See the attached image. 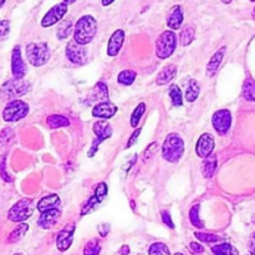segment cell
<instances>
[{"instance_id": "6da1fadb", "label": "cell", "mask_w": 255, "mask_h": 255, "mask_svg": "<svg viewBox=\"0 0 255 255\" xmlns=\"http://www.w3.org/2000/svg\"><path fill=\"white\" fill-rule=\"evenodd\" d=\"M97 32V21L91 15H84L77 20L74 30V39L77 44L86 45L92 41Z\"/></svg>"}, {"instance_id": "7a4b0ae2", "label": "cell", "mask_w": 255, "mask_h": 255, "mask_svg": "<svg viewBox=\"0 0 255 255\" xmlns=\"http://www.w3.org/2000/svg\"><path fill=\"white\" fill-rule=\"evenodd\" d=\"M184 152V142L177 133H169L162 146V156L167 162L177 163Z\"/></svg>"}, {"instance_id": "3957f363", "label": "cell", "mask_w": 255, "mask_h": 255, "mask_svg": "<svg viewBox=\"0 0 255 255\" xmlns=\"http://www.w3.org/2000/svg\"><path fill=\"white\" fill-rule=\"evenodd\" d=\"M177 46V36L172 30H166L156 41V55L158 59L166 60L174 52Z\"/></svg>"}, {"instance_id": "277c9868", "label": "cell", "mask_w": 255, "mask_h": 255, "mask_svg": "<svg viewBox=\"0 0 255 255\" xmlns=\"http://www.w3.org/2000/svg\"><path fill=\"white\" fill-rule=\"evenodd\" d=\"M29 110V105L22 100H11L2 110V120L5 122H17L27 116Z\"/></svg>"}, {"instance_id": "5b68a950", "label": "cell", "mask_w": 255, "mask_h": 255, "mask_svg": "<svg viewBox=\"0 0 255 255\" xmlns=\"http://www.w3.org/2000/svg\"><path fill=\"white\" fill-rule=\"evenodd\" d=\"M27 61L35 67L42 66L50 59L49 47L45 42H31L26 45Z\"/></svg>"}, {"instance_id": "8992f818", "label": "cell", "mask_w": 255, "mask_h": 255, "mask_svg": "<svg viewBox=\"0 0 255 255\" xmlns=\"http://www.w3.org/2000/svg\"><path fill=\"white\" fill-rule=\"evenodd\" d=\"M32 213H34L32 201L29 198H24L20 199L10 208L9 213H7V219L15 222V223H24L26 219L32 216Z\"/></svg>"}, {"instance_id": "52a82bcc", "label": "cell", "mask_w": 255, "mask_h": 255, "mask_svg": "<svg viewBox=\"0 0 255 255\" xmlns=\"http://www.w3.org/2000/svg\"><path fill=\"white\" fill-rule=\"evenodd\" d=\"M92 129H94V133L96 136V138L94 139L91 144V148L89 151V157H94L95 153L99 149V146L104 141H106L107 138L112 136V127L111 125L107 121H97L95 122L94 126H92Z\"/></svg>"}, {"instance_id": "ba28073f", "label": "cell", "mask_w": 255, "mask_h": 255, "mask_svg": "<svg viewBox=\"0 0 255 255\" xmlns=\"http://www.w3.org/2000/svg\"><path fill=\"white\" fill-rule=\"evenodd\" d=\"M30 90V84L27 81H25L24 79L17 80L12 79L9 81L5 82L1 86V95L5 99H17V97L22 96V95L26 94Z\"/></svg>"}, {"instance_id": "9c48e42d", "label": "cell", "mask_w": 255, "mask_h": 255, "mask_svg": "<svg viewBox=\"0 0 255 255\" xmlns=\"http://www.w3.org/2000/svg\"><path fill=\"white\" fill-rule=\"evenodd\" d=\"M214 129L219 134H226L232 126V114L229 110H218L212 117Z\"/></svg>"}, {"instance_id": "30bf717a", "label": "cell", "mask_w": 255, "mask_h": 255, "mask_svg": "<svg viewBox=\"0 0 255 255\" xmlns=\"http://www.w3.org/2000/svg\"><path fill=\"white\" fill-rule=\"evenodd\" d=\"M75 227L76 224L74 222L66 224L61 231L59 232L56 237V248L60 252H66L67 249L71 247L72 242H74V233H75Z\"/></svg>"}, {"instance_id": "8fae6325", "label": "cell", "mask_w": 255, "mask_h": 255, "mask_svg": "<svg viewBox=\"0 0 255 255\" xmlns=\"http://www.w3.org/2000/svg\"><path fill=\"white\" fill-rule=\"evenodd\" d=\"M67 7L69 6H67V4H65V2H60V4H56L55 6H52L51 9L45 14V16L42 17L41 26L49 27L55 25L56 22H59L67 12Z\"/></svg>"}, {"instance_id": "7c38bea8", "label": "cell", "mask_w": 255, "mask_h": 255, "mask_svg": "<svg viewBox=\"0 0 255 255\" xmlns=\"http://www.w3.org/2000/svg\"><path fill=\"white\" fill-rule=\"evenodd\" d=\"M65 54H66V57L69 59V61L75 65H84L87 60V54L85 47L82 45L77 44L75 40L67 44Z\"/></svg>"}, {"instance_id": "4fadbf2b", "label": "cell", "mask_w": 255, "mask_h": 255, "mask_svg": "<svg viewBox=\"0 0 255 255\" xmlns=\"http://www.w3.org/2000/svg\"><path fill=\"white\" fill-rule=\"evenodd\" d=\"M11 74L14 79L17 80L24 79L25 74H26V65L22 60L20 46H17V45L12 49L11 52Z\"/></svg>"}, {"instance_id": "5bb4252c", "label": "cell", "mask_w": 255, "mask_h": 255, "mask_svg": "<svg viewBox=\"0 0 255 255\" xmlns=\"http://www.w3.org/2000/svg\"><path fill=\"white\" fill-rule=\"evenodd\" d=\"M214 137L211 133H203L198 138V142L196 144V153L201 158H208L212 156L214 151Z\"/></svg>"}, {"instance_id": "9a60e30c", "label": "cell", "mask_w": 255, "mask_h": 255, "mask_svg": "<svg viewBox=\"0 0 255 255\" xmlns=\"http://www.w3.org/2000/svg\"><path fill=\"white\" fill-rule=\"evenodd\" d=\"M117 112V106L114 105L112 102H100V104L95 105V107L92 109V116L97 117V119L102 120H109L111 117H114Z\"/></svg>"}, {"instance_id": "2e32d148", "label": "cell", "mask_w": 255, "mask_h": 255, "mask_svg": "<svg viewBox=\"0 0 255 255\" xmlns=\"http://www.w3.org/2000/svg\"><path fill=\"white\" fill-rule=\"evenodd\" d=\"M60 217H61V211L59 208L50 209V211L41 213L39 221H37V226L41 229H50L57 223Z\"/></svg>"}, {"instance_id": "e0dca14e", "label": "cell", "mask_w": 255, "mask_h": 255, "mask_svg": "<svg viewBox=\"0 0 255 255\" xmlns=\"http://www.w3.org/2000/svg\"><path fill=\"white\" fill-rule=\"evenodd\" d=\"M124 40H125V31L124 30L119 29L111 35L109 40V44H107V55L111 57L116 56L117 54L121 50L122 45H124Z\"/></svg>"}, {"instance_id": "ac0fdd59", "label": "cell", "mask_w": 255, "mask_h": 255, "mask_svg": "<svg viewBox=\"0 0 255 255\" xmlns=\"http://www.w3.org/2000/svg\"><path fill=\"white\" fill-rule=\"evenodd\" d=\"M183 22V9L181 5H174L168 12L167 16V25L169 29L172 30H178L182 26Z\"/></svg>"}, {"instance_id": "d6986e66", "label": "cell", "mask_w": 255, "mask_h": 255, "mask_svg": "<svg viewBox=\"0 0 255 255\" xmlns=\"http://www.w3.org/2000/svg\"><path fill=\"white\" fill-rule=\"evenodd\" d=\"M226 49H227L226 46L221 47V49H219L217 52H214L213 56L211 57L208 65H207V72H206L208 77H213L214 75H216V72L218 71L222 61H223L224 54H226Z\"/></svg>"}, {"instance_id": "ffe728a7", "label": "cell", "mask_w": 255, "mask_h": 255, "mask_svg": "<svg viewBox=\"0 0 255 255\" xmlns=\"http://www.w3.org/2000/svg\"><path fill=\"white\" fill-rule=\"evenodd\" d=\"M177 75V66L174 64H169L168 66L164 67L158 75H157L156 82L159 85V86H163V85H167L168 82H171L172 80L176 77Z\"/></svg>"}, {"instance_id": "44dd1931", "label": "cell", "mask_w": 255, "mask_h": 255, "mask_svg": "<svg viewBox=\"0 0 255 255\" xmlns=\"http://www.w3.org/2000/svg\"><path fill=\"white\" fill-rule=\"evenodd\" d=\"M60 204V197L57 194H50V196L44 197L41 198V201L37 203V209L39 212L44 213V212L50 211V209L57 208Z\"/></svg>"}, {"instance_id": "7402d4cb", "label": "cell", "mask_w": 255, "mask_h": 255, "mask_svg": "<svg viewBox=\"0 0 255 255\" xmlns=\"http://www.w3.org/2000/svg\"><path fill=\"white\" fill-rule=\"evenodd\" d=\"M27 231H29V226H27L26 223H19V226L9 234L6 242L9 244L17 243V242L21 241V239L24 238V236L27 233Z\"/></svg>"}, {"instance_id": "603a6c76", "label": "cell", "mask_w": 255, "mask_h": 255, "mask_svg": "<svg viewBox=\"0 0 255 255\" xmlns=\"http://www.w3.org/2000/svg\"><path fill=\"white\" fill-rule=\"evenodd\" d=\"M217 164H218V161H217L216 156H209L208 158L204 159L203 164H202V173H203L204 178H212L213 177Z\"/></svg>"}, {"instance_id": "cb8c5ba5", "label": "cell", "mask_w": 255, "mask_h": 255, "mask_svg": "<svg viewBox=\"0 0 255 255\" xmlns=\"http://www.w3.org/2000/svg\"><path fill=\"white\" fill-rule=\"evenodd\" d=\"M46 122L47 125H49L50 128L52 129L67 127L70 125V120L67 119V117L62 116V115H51V116L47 117Z\"/></svg>"}, {"instance_id": "d4e9b609", "label": "cell", "mask_w": 255, "mask_h": 255, "mask_svg": "<svg viewBox=\"0 0 255 255\" xmlns=\"http://www.w3.org/2000/svg\"><path fill=\"white\" fill-rule=\"evenodd\" d=\"M212 253L213 255H239L238 249L229 243L217 244L212 248Z\"/></svg>"}, {"instance_id": "484cf974", "label": "cell", "mask_w": 255, "mask_h": 255, "mask_svg": "<svg viewBox=\"0 0 255 255\" xmlns=\"http://www.w3.org/2000/svg\"><path fill=\"white\" fill-rule=\"evenodd\" d=\"M199 92H201V87L199 84L194 79H192L189 81L188 87L186 90V100L188 102H194L199 96Z\"/></svg>"}, {"instance_id": "4316f807", "label": "cell", "mask_w": 255, "mask_h": 255, "mask_svg": "<svg viewBox=\"0 0 255 255\" xmlns=\"http://www.w3.org/2000/svg\"><path fill=\"white\" fill-rule=\"evenodd\" d=\"M14 129L11 127H5L1 132H0V149L6 148L7 146L12 143L14 141Z\"/></svg>"}, {"instance_id": "83f0119b", "label": "cell", "mask_w": 255, "mask_h": 255, "mask_svg": "<svg viewBox=\"0 0 255 255\" xmlns=\"http://www.w3.org/2000/svg\"><path fill=\"white\" fill-rule=\"evenodd\" d=\"M194 34H196V31H194L193 27L188 26V25L184 26L183 29H182L181 34H179V42H181L182 46H188V45L193 41Z\"/></svg>"}, {"instance_id": "f1b7e54d", "label": "cell", "mask_w": 255, "mask_h": 255, "mask_svg": "<svg viewBox=\"0 0 255 255\" xmlns=\"http://www.w3.org/2000/svg\"><path fill=\"white\" fill-rule=\"evenodd\" d=\"M72 32V21L71 20H64L61 21V24L57 27V39L59 40H65L70 36V34Z\"/></svg>"}, {"instance_id": "f546056e", "label": "cell", "mask_w": 255, "mask_h": 255, "mask_svg": "<svg viewBox=\"0 0 255 255\" xmlns=\"http://www.w3.org/2000/svg\"><path fill=\"white\" fill-rule=\"evenodd\" d=\"M134 80H136V72L133 70H124L117 76V81L121 85H125V86L132 85L134 82Z\"/></svg>"}, {"instance_id": "4dcf8cb0", "label": "cell", "mask_w": 255, "mask_h": 255, "mask_svg": "<svg viewBox=\"0 0 255 255\" xmlns=\"http://www.w3.org/2000/svg\"><path fill=\"white\" fill-rule=\"evenodd\" d=\"M243 96L248 101H255V81L247 79L243 84Z\"/></svg>"}, {"instance_id": "1f68e13d", "label": "cell", "mask_w": 255, "mask_h": 255, "mask_svg": "<svg viewBox=\"0 0 255 255\" xmlns=\"http://www.w3.org/2000/svg\"><path fill=\"white\" fill-rule=\"evenodd\" d=\"M169 97H171V101L173 106H182L183 105V97H182V91L177 85H172L169 87V91H168Z\"/></svg>"}, {"instance_id": "d6a6232c", "label": "cell", "mask_w": 255, "mask_h": 255, "mask_svg": "<svg viewBox=\"0 0 255 255\" xmlns=\"http://www.w3.org/2000/svg\"><path fill=\"white\" fill-rule=\"evenodd\" d=\"M144 111H146V104H144V102H141V104H139L138 106L134 109V111L132 112V116H131V126L132 127L138 126V122L141 121Z\"/></svg>"}, {"instance_id": "836d02e7", "label": "cell", "mask_w": 255, "mask_h": 255, "mask_svg": "<svg viewBox=\"0 0 255 255\" xmlns=\"http://www.w3.org/2000/svg\"><path fill=\"white\" fill-rule=\"evenodd\" d=\"M100 252H101V244L99 239H92L84 248V255H100Z\"/></svg>"}, {"instance_id": "e575fe53", "label": "cell", "mask_w": 255, "mask_h": 255, "mask_svg": "<svg viewBox=\"0 0 255 255\" xmlns=\"http://www.w3.org/2000/svg\"><path fill=\"white\" fill-rule=\"evenodd\" d=\"M149 255H171L168 247L163 243H153L148 249Z\"/></svg>"}, {"instance_id": "d590c367", "label": "cell", "mask_w": 255, "mask_h": 255, "mask_svg": "<svg viewBox=\"0 0 255 255\" xmlns=\"http://www.w3.org/2000/svg\"><path fill=\"white\" fill-rule=\"evenodd\" d=\"M189 221H191V223L193 224L196 228H203L204 224L203 222L201 221V218H199V206L192 207V209L189 211Z\"/></svg>"}, {"instance_id": "8d00e7d4", "label": "cell", "mask_w": 255, "mask_h": 255, "mask_svg": "<svg viewBox=\"0 0 255 255\" xmlns=\"http://www.w3.org/2000/svg\"><path fill=\"white\" fill-rule=\"evenodd\" d=\"M107 193H109V188H107V184L105 182H101V183L97 184L96 189H95V198L102 203L105 201V198L107 197Z\"/></svg>"}, {"instance_id": "74e56055", "label": "cell", "mask_w": 255, "mask_h": 255, "mask_svg": "<svg viewBox=\"0 0 255 255\" xmlns=\"http://www.w3.org/2000/svg\"><path fill=\"white\" fill-rule=\"evenodd\" d=\"M0 178L5 182H12L11 176L6 172V156H0Z\"/></svg>"}, {"instance_id": "f35d334b", "label": "cell", "mask_w": 255, "mask_h": 255, "mask_svg": "<svg viewBox=\"0 0 255 255\" xmlns=\"http://www.w3.org/2000/svg\"><path fill=\"white\" fill-rule=\"evenodd\" d=\"M100 202L97 201L96 198H95V196H92L91 198L89 199V202H87L86 204H85L84 206V208H82V211H81V216L84 217V216H86V214H89V213H91L92 211H95V209L97 208V207L100 206Z\"/></svg>"}, {"instance_id": "ab89813d", "label": "cell", "mask_w": 255, "mask_h": 255, "mask_svg": "<svg viewBox=\"0 0 255 255\" xmlns=\"http://www.w3.org/2000/svg\"><path fill=\"white\" fill-rule=\"evenodd\" d=\"M95 91H96L97 97H99L100 101L106 102V100L109 99V90H107V86L104 82H99L96 89H95Z\"/></svg>"}, {"instance_id": "60d3db41", "label": "cell", "mask_w": 255, "mask_h": 255, "mask_svg": "<svg viewBox=\"0 0 255 255\" xmlns=\"http://www.w3.org/2000/svg\"><path fill=\"white\" fill-rule=\"evenodd\" d=\"M194 236H196V238L198 239V241L203 242V243H216V242L221 241V238H219L218 236H214V234L209 233H198V232H197Z\"/></svg>"}, {"instance_id": "b9f144b4", "label": "cell", "mask_w": 255, "mask_h": 255, "mask_svg": "<svg viewBox=\"0 0 255 255\" xmlns=\"http://www.w3.org/2000/svg\"><path fill=\"white\" fill-rule=\"evenodd\" d=\"M10 32V21L9 20H1L0 21V41H4Z\"/></svg>"}, {"instance_id": "7bdbcfd3", "label": "cell", "mask_w": 255, "mask_h": 255, "mask_svg": "<svg viewBox=\"0 0 255 255\" xmlns=\"http://www.w3.org/2000/svg\"><path fill=\"white\" fill-rule=\"evenodd\" d=\"M157 147H158V144H157L156 142H153V143H151L148 147H147V149H146V151H144V153H143V161L144 162H147V161H148V159L152 158L153 153H154V152H156Z\"/></svg>"}, {"instance_id": "ee69618b", "label": "cell", "mask_w": 255, "mask_h": 255, "mask_svg": "<svg viewBox=\"0 0 255 255\" xmlns=\"http://www.w3.org/2000/svg\"><path fill=\"white\" fill-rule=\"evenodd\" d=\"M161 216H162V221H163V223L166 224V226H168L171 229H173L174 224H173V222H172L171 214H169L168 212H166V211H162Z\"/></svg>"}, {"instance_id": "f6af8a7d", "label": "cell", "mask_w": 255, "mask_h": 255, "mask_svg": "<svg viewBox=\"0 0 255 255\" xmlns=\"http://www.w3.org/2000/svg\"><path fill=\"white\" fill-rule=\"evenodd\" d=\"M189 248H191V251L193 252V253H196V254H202L204 252L203 246L196 243V242H192V243L189 244Z\"/></svg>"}, {"instance_id": "bcb514c9", "label": "cell", "mask_w": 255, "mask_h": 255, "mask_svg": "<svg viewBox=\"0 0 255 255\" xmlns=\"http://www.w3.org/2000/svg\"><path fill=\"white\" fill-rule=\"evenodd\" d=\"M99 232L100 236L101 237H106L110 232V224L109 223H102L101 226L99 227Z\"/></svg>"}, {"instance_id": "7dc6e473", "label": "cell", "mask_w": 255, "mask_h": 255, "mask_svg": "<svg viewBox=\"0 0 255 255\" xmlns=\"http://www.w3.org/2000/svg\"><path fill=\"white\" fill-rule=\"evenodd\" d=\"M139 133H141V128L136 129V131L133 132V134H132V136H131V138H129L128 143H127V148H128V147H131V146H133V144H134V142H136V141H137V138H138Z\"/></svg>"}, {"instance_id": "c3c4849f", "label": "cell", "mask_w": 255, "mask_h": 255, "mask_svg": "<svg viewBox=\"0 0 255 255\" xmlns=\"http://www.w3.org/2000/svg\"><path fill=\"white\" fill-rule=\"evenodd\" d=\"M249 253H251L252 255H255V232L253 234H252L251 237V241H249Z\"/></svg>"}, {"instance_id": "681fc988", "label": "cell", "mask_w": 255, "mask_h": 255, "mask_svg": "<svg viewBox=\"0 0 255 255\" xmlns=\"http://www.w3.org/2000/svg\"><path fill=\"white\" fill-rule=\"evenodd\" d=\"M128 253H129V247L128 246L121 247V249H120V254H121V255H128Z\"/></svg>"}, {"instance_id": "f907efd6", "label": "cell", "mask_w": 255, "mask_h": 255, "mask_svg": "<svg viewBox=\"0 0 255 255\" xmlns=\"http://www.w3.org/2000/svg\"><path fill=\"white\" fill-rule=\"evenodd\" d=\"M114 1L115 0H102V5H104V6H109V5H111Z\"/></svg>"}, {"instance_id": "816d5d0a", "label": "cell", "mask_w": 255, "mask_h": 255, "mask_svg": "<svg viewBox=\"0 0 255 255\" xmlns=\"http://www.w3.org/2000/svg\"><path fill=\"white\" fill-rule=\"evenodd\" d=\"M75 1H76V0H64L65 4H67V5H69V4H72V2H75Z\"/></svg>"}, {"instance_id": "f5cc1de1", "label": "cell", "mask_w": 255, "mask_h": 255, "mask_svg": "<svg viewBox=\"0 0 255 255\" xmlns=\"http://www.w3.org/2000/svg\"><path fill=\"white\" fill-rule=\"evenodd\" d=\"M222 2H223V4H231L232 0H222Z\"/></svg>"}, {"instance_id": "db71d44e", "label": "cell", "mask_w": 255, "mask_h": 255, "mask_svg": "<svg viewBox=\"0 0 255 255\" xmlns=\"http://www.w3.org/2000/svg\"><path fill=\"white\" fill-rule=\"evenodd\" d=\"M4 2H5V0H0V6H2V5H4Z\"/></svg>"}, {"instance_id": "11a10c76", "label": "cell", "mask_w": 255, "mask_h": 255, "mask_svg": "<svg viewBox=\"0 0 255 255\" xmlns=\"http://www.w3.org/2000/svg\"><path fill=\"white\" fill-rule=\"evenodd\" d=\"M174 255H184V254H182V253H176Z\"/></svg>"}, {"instance_id": "9f6ffc18", "label": "cell", "mask_w": 255, "mask_h": 255, "mask_svg": "<svg viewBox=\"0 0 255 255\" xmlns=\"http://www.w3.org/2000/svg\"><path fill=\"white\" fill-rule=\"evenodd\" d=\"M14 255H22L21 253H16V254H14Z\"/></svg>"}, {"instance_id": "6f0895ef", "label": "cell", "mask_w": 255, "mask_h": 255, "mask_svg": "<svg viewBox=\"0 0 255 255\" xmlns=\"http://www.w3.org/2000/svg\"><path fill=\"white\" fill-rule=\"evenodd\" d=\"M254 17H255V7H254Z\"/></svg>"}, {"instance_id": "680465c9", "label": "cell", "mask_w": 255, "mask_h": 255, "mask_svg": "<svg viewBox=\"0 0 255 255\" xmlns=\"http://www.w3.org/2000/svg\"><path fill=\"white\" fill-rule=\"evenodd\" d=\"M249 1H255V0H249Z\"/></svg>"}]
</instances>
